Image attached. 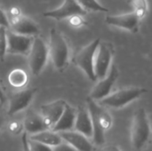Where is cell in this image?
<instances>
[{"label": "cell", "mask_w": 152, "mask_h": 151, "mask_svg": "<svg viewBox=\"0 0 152 151\" xmlns=\"http://www.w3.org/2000/svg\"><path fill=\"white\" fill-rule=\"evenodd\" d=\"M87 109L93 121V139L97 144H102L104 142V132L111 128L113 119L102 106L97 104L95 101L89 97L87 98Z\"/></svg>", "instance_id": "1"}, {"label": "cell", "mask_w": 152, "mask_h": 151, "mask_svg": "<svg viewBox=\"0 0 152 151\" xmlns=\"http://www.w3.org/2000/svg\"><path fill=\"white\" fill-rule=\"evenodd\" d=\"M151 128L149 117L144 109H139L133 118L130 138L133 147L136 150L144 148L151 138Z\"/></svg>", "instance_id": "2"}, {"label": "cell", "mask_w": 152, "mask_h": 151, "mask_svg": "<svg viewBox=\"0 0 152 151\" xmlns=\"http://www.w3.org/2000/svg\"><path fill=\"white\" fill-rule=\"evenodd\" d=\"M48 50L55 69L59 71H63L69 64V48L65 37L55 28L50 30Z\"/></svg>", "instance_id": "3"}, {"label": "cell", "mask_w": 152, "mask_h": 151, "mask_svg": "<svg viewBox=\"0 0 152 151\" xmlns=\"http://www.w3.org/2000/svg\"><path fill=\"white\" fill-rule=\"evenodd\" d=\"M146 92V89L141 87L122 89L113 93H110L108 96L100 101V105L112 109H120L133 102L136 99H139Z\"/></svg>", "instance_id": "4"}, {"label": "cell", "mask_w": 152, "mask_h": 151, "mask_svg": "<svg viewBox=\"0 0 152 151\" xmlns=\"http://www.w3.org/2000/svg\"><path fill=\"white\" fill-rule=\"evenodd\" d=\"M28 56L29 68L32 74L34 76H38L45 69L49 56L48 45L42 37L38 36H34Z\"/></svg>", "instance_id": "5"}, {"label": "cell", "mask_w": 152, "mask_h": 151, "mask_svg": "<svg viewBox=\"0 0 152 151\" xmlns=\"http://www.w3.org/2000/svg\"><path fill=\"white\" fill-rule=\"evenodd\" d=\"M100 41V38L94 40L88 45L79 50L73 58V61L76 66L82 69L86 77L93 82L97 79L94 70V59L96 48Z\"/></svg>", "instance_id": "6"}, {"label": "cell", "mask_w": 152, "mask_h": 151, "mask_svg": "<svg viewBox=\"0 0 152 151\" xmlns=\"http://www.w3.org/2000/svg\"><path fill=\"white\" fill-rule=\"evenodd\" d=\"M114 55V47L111 43H99L94 59V70L97 79H102L108 73Z\"/></svg>", "instance_id": "7"}, {"label": "cell", "mask_w": 152, "mask_h": 151, "mask_svg": "<svg viewBox=\"0 0 152 151\" xmlns=\"http://www.w3.org/2000/svg\"><path fill=\"white\" fill-rule=\"evenodd\" d=\"M7 49L6 53L11 54H20L28 56L33 43L34 36L20 35L7 29Z\"/></svg>", "instance_id": "8"}, {"label": "cell", "mask_w": 152, "mask_h": 151, "mask_svg": "<svg viewBox=\"0 0 152 151\" xmlns=\"http://www.w3.org/2000/svg\"><path fill=\"white\" fill-rule=\"evenodd\" d=\"M9 28L12 32L24 36H36L40 33L39 27L30 18L21 13L16 16H8Z\"/></svg>", "instance_id": "9"}, {"label": "cell", "mask_w": 152, "mask_h": 151, "mask_svg": "<svg viewBox=\"0 0 152 151\" xmlns=\"http://www.w3.org/2000/svg\"><path fill=\"white\" fill-rule=\"evenodd\" d=\"M118 77V70L116 65H110L107 75L101 79L92 90L89 98L94 101H101L111 93V89Z\"/></svg>", "instance_id": "10"}, {"label": "cell", "mask_w": 152, "mask_h": 151, "mask_svg": "<svg viewBox=\"0 0 152 151\" xmlns=\"http://www.w3.org/2000/svg\"><path fill=\"white\" fill-rule=\"evenodd\" d=\"M86 13L87 12L84 10L76 0H64L60 7L44 12V16L61 20L63 19H69L74 15L85 16Z\"/></svg>", "instance_id": "11"}, {"label": "cell", "mask_w": 152, "mask_h": 151, "mask_svg": "<svg viewBox=\"0 0 152 151\" xmlns=\"http://www.w3.org/2000/svg\"><path fill=\"white\" fill-rule=\"evenodd\" d=\"M36 92L37 89L30 88L12 93L9 99V105H8V111H7L8 115L13 116L16 113H19L24 110L26 108H28L31 103L36 94Z\"/></svg>", "instance_id": "12"}, {"label": "cell", "mask_w": 152, "mask_h": 151, "mask_svg": "<svg viewBox=\"0 0 152 151\" xmlns=\"http://www.w3.org/2000/svg\"><path fill=\"white\" fill-rule=\"evenodd\" d=\"M66 103L67 102L63 100H57L41 106L40 116L47 129L51 130L54 126L61 116Z\"/></svg>", "instance_id": "13"}, {"label": "cell", "mask_w": 152, "mask_h": 151, "mask_svg": "<svg viewBox=\"0 0 152 151\" xmlns=\"http://www.w3.org/2000/svg\"><path fill=\"white\" fill-rule=\"evenodd\" d=\"M105 20L109 25L135 33L139 30L141 20L134 12H131L119 15H109L106 17Z\"/></svg>", "instance_id": "14"}, {"label": "cell", "mask_w": 152, "mask_h": 151, "mask_svg": "<svg viewBox=\"0 0 152 151\" xmlns=\"http://www.w3.org/2000/svg\"><path fill=\"white\" fill-rule=\"evenodd\" d=\"M61 137L62 141L77 151H93L94 146L90 142V139L86 137L80 133H77L74 130L65 131L58 133Z\"/></svg>", "instance_id": "15"}, {"label": "cell", "mask_w": 152, "mask_h": 151, "mask_svg": "<svg viewBox=\"0 0 152 151\" xmlns=\"http://www.w3.org/2000/svg\"><path fill=\"white\" fill-rule=\"evenodd\" d=\"M73 130L82 133L88 139H93V135H94L93 121L87 108L82 106L77 109Z\"/></svg>", "instance_id": "16"}, {"label": "cell", "mask_w": 152, "mask_h": 151, "mask_svg": "<svg viewBox=\"0 0 152 151\" xmlns=\"http://www.w3.org/2000/svg\"><path fill=\"white\" fill-rule=\"evenodd\" d=\"M76 114H77V110L73 107L66 103L61 116L60 117L59 120L56 122V124L51 130L55 133L73 130L75 119H76Z\"/></svg>", "instance_id": "17"}, {"label": "cell", "mask_w": 152, "mask_h": 151, "mask_svg": "<svg viewBox=\"0 0 152 151\" xmlns=\"http://www.w3.org/2000/svg\"><path fill=\"white\" fill-rule=\"evenodd\" d=\"M22 123H23L24 132L29 135L47 129L43 122L40 114H37L35 112H29L25 117L24 121Z\"/></svg>", "instance_id": "18"}, {"label": "cell", "mask_w": 152, "mask_h": 151, "mask_svg": "<svg viewBox=\"0 0 152 151\" xmlns=\"http://www.w3.org/2000/svg\"><path fill=\"white\" fill-rule=\"evenodd\" d=\"M28 138L37 141L39 142H42V143H44L49 147H52V148L59 145L60 143H61L63 142L58 133H55L50 129H45L39 133L31 134V135H29Z\"/></svg>", "instance_id": "19"}, {"label": "cell", "mask_w": 152, "mask_h": 151, "mask_svg": "<svg viewBox=\"0 0 152 151\" xmlns=\"http://www.w3.org/2000/svg\"><path fill=\"white\" fill-rule=\"evenodd\" d=\"M8 82L14 88H21L27 85L28 76L25 70L21 69H14L8 75Z\"/></svg>", "instance_id": "20"}, {"label": "cell", "mask_w": 152, "mask_h": 151, "mask_svg": "<svg viewBox=\"0 0 152 151\" xmlns=\"http://www.w3.org/2000/svg\"><path fill=\"white\" fill-rule=\"evenodd\" d=\"M77 4L86 12H108L109 10L102 5L97 0H76Z\"/></svg>", "instance_id": "21"}, {"label": "cell", "mask_w": 152, "mask_h": 151, "mask_svg": "<svg viewBox=\"0 0 152 151\" xmlns=\"http://www.w3.org/2000/svg\"><path fill=\"white\" fill-rule=\"evenodd\" d=\"M131 5L133 7V12L137 15V17L142 20L148 12V3L147 0H132Z\"/></svg>", "instance_id": "22"}, {"label": "cell", "mask_w": 152, "mask_h": 151, "mask_svg": "<svg viewBox=\"0 0 152 151\" xmlns=\"http://www.w3.org/2000/svg\"><path fill=\"white\" fill-rule=\"evenodd\" d=\"M26 144L29 151H53L52 147H49L37 141L29 139L28 136L26 138Z\"/></svg>", "instance_id": "23"}, {"label": "cell", "mask_w": 152, "mask_h": 151, "mask_svg": "<svg viewBox=\"0 0 152 151\" xmlns=\"http://www.w3.org/2000/svg\"><path fill=\"white\" fill-rule=\"evenodd\" d=\"M6 28L0 26V61H4V56L6 54L7 49V37H6Z\"/></svg>", "instance_id": "24"}, {"label": "cell", "mask_w": 152, "mask_h": 151, "mask_svg": "<svg viewBox=\"0 0 152 151\" xmlns=\"http://www.w3.org/2000/svg\"><path fill=\"white\" fill-rule=\"evenodd\" d=\"M8 130L13 135H20L24 132L23 123L20 120H12L8 124Z\"/></svg>", "instance_id": "25"}, {"label": "cell", "mask_w": 152, "mask_h": 151, "mask_svg": "<svg viewBox=\"0 0 152 151\" xmlns=\"http://www.w3.org/2000/svg\"><path fill=\"white\" fill-rule=\"evenodd\" d=\"M82 15H74L69 18V22L73 28H79L85 25H87V22L85 20Z\"/></svg>", "instance_id": "26"}, {"label": "cell", "mask_w": 152, "mask_h": 151, "mask_svg": "<svg viewBox=\"0 0 152 151\" xmlns=\"http://www.w3.org/2000/svg\"><path fill=\"white\" fill-rule=\"evenodd\" d=\"M53 151H77L74 148H72L70 145H69L68 143L62 142L61 143H60L59 145L53 147Z\"/></svg>", "instance_id": "27"}, {"label": "cell", "mask_w": 152, "mask_h": 151, "mask_svg": "<svg viewBox=\"0 0 152 151\" xmlns=\"http://www.w3.org/2000/svg\"><path fill=\"white\" fill-rule=\"evenodd\" d=\"M0 26L4 27L6 28H9L8 15L2 9H0Z\"/></svg>", "instance_id": "28"}, {"label": "cell", "mask_w": 152, "mask_h": 151, "mask_svg": "<svg viewBox=\"0 0 152 151\" xmlns=\"http://www.w3.org/2000/svg\"><path fill=\"white\" fill-rule=\"evenodd\" d=\"M20 10L19 9V7H12L9 11V16H16L20 14Z\"/></svg>", "instance_id": "29"}, {"label": "cell", "mask_w": 152, "mask_h": 151, "mask_svg": "<svg viewBox=\"0 0 152 151\" xmlns=\"http://www.w3.org/2000/svg\"><path fill=\"white\" fill-rule=\"evenodd\" d=\"M5 101H6V96H5V94H4V93L3 89H2L1 86H0V106L4 105Z\"/></svg>", "instance_id": "30"}, {"label": "cell", "mask_w": 152, "mask_h": 151, "mask_svg": "<svg viewBox=\"0 0 152 151\" xmlns=\"http://www.w3.org/2000/svg\"><path fill=\"white\" fill-rule=\"evenodd\" d=\"M102 151H122L120 149H119V147H118V146H108V147H106V148H104V149H102Z\"/></svg>", "instance_id": "31"}, {"label": "cell", "mask_w": 152, "mask_h": 151, "mask_svg": "<svg viewBox=\"0 0 152 151\" xmlns=\"http://www.w3.org/2000/svg\"><path fill=\"white\" fill-rule=\"evenodd\" d=\"M28 134L26 133H23V135H22V143H23V151H29L28 147H27V144H26V138H27Z\"/></svg>", "instance_id": "32"}, {"label": "cell", "mask_w": 152, "mask_h": 151, "mask_svg": "<svg viewBox=\"0 0 152 151\" xmlns=\"http://www.w3.org/2000/svg\"><path fill=\"white\" fill-rule=\"evenodd\" d=\"M2 124H3V116H2V113L0 111V127L2 125Z\"/></svg>", "instance_id": "33"}]
</instances>
